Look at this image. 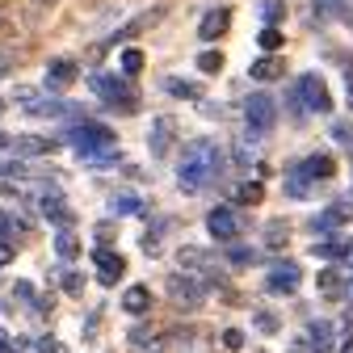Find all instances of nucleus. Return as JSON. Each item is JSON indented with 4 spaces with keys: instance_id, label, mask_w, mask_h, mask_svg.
Instances as JSON below:
<instances>
[{
    "instance_id": "1",
    "label": "nucleus",
    "mask_w": 353,
    "mask_h": 353,
    "mask_svg": "<svg viewBox=\"0 0 353 353\" xmlns=\"http://www.w3.org/2000/svg\"><path fill=\"white\" fill-rule=\"evenodd\" d=\"M219 176H223V148L214 139H190L181 152V164H176V181L185 190H206Z\"/></svg>"
},
{
    "instance_id": "2",
    "label": "nucleus",
    "mask_w": 353,
    "mask_h": 353,
    "mask_svg": "<svg viewBox=\"0 0 353 353\" xmlns=\"http://www.w3.org/2000/svg\"><path fill=\"white\" fill-rule=\"evenodd\" d=\"M63 139L80 156H105V152H114V130L105 122H76V126H68Z\"/></svg>"
},
{
    "instance_id": "3",
    "label": "nucleus",
    "mask_w": 353,
    "mask_h": 353,
    "mask_svg": "<svg viewBox=\"0 0 353 353\" xmlns=\"http://www.w3.org/2000/svg\"><path fill=\"white\" fill-rule=\"evenodd\" d=\"M13 101H17L26 114H38V118H63V114H72V105H68V101L51 97V88H30V84H17Z\"/></svg>"
},
{
    "instance_id": "4",
    "label": "nucleus",
    "mask_w": 353,
    "mask_h": 353,
    "mask_svg": "<svg viewBox=\"0 0 353 353\" xmlns=\"http://www.w3.org/2000/svg\"><path fill=\"white\" fill-rule=\"evenodd\" d=\"M168 299L176 303V307H202L206 303V290H210V282L206 278H198V274H168Z\"/></svg>"
},
{
    "instance_id": "5",
    "label": "nucleus",
    "mask_w": 353,
    "mask_h": 353,
    "mask_svg": "<svg viewBox=\"0 0 353 353\" xmlns=\"http://www.w3.org/2000/svg\"><path fill=\"white\" fill-rule=\"evenodd\" d=\"M294 101H299V114H328L332 110V97H328V88L320 76H299L294 80Z\"/></svg>"
},
{
    "instance_id": "6",
    "label": "nucleus",
    "mask_w": 353,
    "mask_h": 353,
    "mask_svg": "<svg viewBox=\"0 0 353 353\" xmlns=\"http://www.w3.org/2000/svg\"><path fill=\"white\" fill-rule=\"evenodd\" d=\"M244 122H248L252 135H270V130L278 126V101L270 93H252L244 101Z\"/></svg>"
},
{
    "instance_id": "7",
    "label": "nucleus",
    "mask_w": 353,
    "mask_h": 353,
    "mask_svg": "<svg viewBox=\"0 0 353 353\" xmlns=\"http://www.w3.org/2000/svg\"><path fill=\"white\" fill-rule=\"evenodd\" d=\"M93 93L105 101V105H114V110H135V88H130L126 80H118V76H93Z\"/></svg>"
},
{
    "instance_id": "8",
    "label": "nucleus",
    "mask_w": 353,
    "mask_h": 353,
    "mask_svg": "<svg viewBox=\"0 0 353 353\" xmlns=\"http://www.w3.org/2000/svg\"><path fill=\"white\" fill-rule=\"evenodd\" d=\"M206 232H210L219 244H232V240L244 232V223H240V214H236L232 206H214V210L206 214Z\"/></svg>"
},
{
    "instance_id": "9",
    "label": "nucleus",
    "mask_w": 353,
    "mask_h": 353,
    "mask_svg": "<svg viewBox=\"0 0 353 353\" xmlns=\"http://www.w3.org/2000/svg\"><path fill=\"white\" fill-rule=\"evenodd\" d=\"M265 282H270V290H299V282H303V270H299V265L294 261H274L270 265V278H265Z\"/></svg>"
},
{
    "instance_id": "10",
    "label": "nucleus",
    "mask_w": 353,
    "mask_h": 353,
    "mask_svg": "<svg viewBox=\"0 0 353 353\" xmlns=\"http://www.w3.org/2000/svg\"><path fill=\"white\" fill-rule=\"evenodd\" d=\"M172 135H176V118H172V114H160V118H152V135H148V148H152V156H164V152L172 148Z\"/></svg>"
},
{
    "instance_id": "11",
    "label": "nucleus",
    "mask_w": 353,
    "mask_h": 353,
    "mask_svg": "<svg viewBox=\"0 0 353 353\" xmlns=\"http://www.w3.org/2000/svg\"><path fill=\"white\" fill-rule=\"evenodd\" d=\"M176 265H181V270H190V274H198V278H214V256L210 252H202V248H181L176 252Z\"/></svg>"
},
{
    "instance_id": "12",
    "label": "nucleus",
    "mask_w": 353,
    "mask_h": 353,
    "mask_svg": "<svg viewBox=\"0 0 353 353\" xmlns=\"http://www.w3.org/2000/svg\"><path fill=\"white\" fill-rule=\"evenodd\" d=\"M93 261H97V278L105 282V286H114L118 278H122V270H126V261L118 256V252H110V248H93Z\"/></svg>"
},
{
    "instance_id": "13",
    "label": "nucleus",
    "mask_w": 353,
    "mask_h": 353,
    "mask_svg": "<svg viewBox=\"0 0 353 353\" xmlns=\"http://www.w3.org/2000/svg\"><path fill=\"white\" fill-rule=\"evenodd\" d=\"M349 219H353V206H349V202H332L328 210H320V214L312 219V228H320V232H332V228L349 223Z\"/></svg>"
},
{
    "instance_id": "14",
    "label": "nucleus",
    "mask_w": 353,
    "mask_h": 353,
    "mask_svg": "<svg viewBox=\"0 0 353 353\" xmlns=\"http://www.w3.org/2000/svg\"><path fill=\"white\" fill-rule=\"evenodd\" d=\"M9 148H13V156H47L59 143L55 139H38V135H17V139H9Z\"/></svg>"
},
{
    "instance_id": "15",
    "label": "nucleus",
    "mask_w": 353,
    "mask_h": 353,
    "mask_svg": "<svg viewBox=\"0 0 353 353\" xmlns=\"http://www.w3.org/2000/svg\"><path fill=\"white\" fill-rule=\"evenodd\" d=\"M72 80H76V63H72V59H51V63H47V88H51V93L68 88Z\"/></svg>"
},
{
    "instance_id": "16",
    "label": "nucleus",
    "mask_w": 353,
    "mask_h": 353,
    "mask_svg": "<svg viewBox=\"0 0 353 353\" xmlns=\"http://www.w3.org/2000/svg\"><path fill=\"white\" fill-rule=\"evenodd\" d=\"M228 26H232V13H228V9H210V13L202 17V26H198V38H202V42H214Z\"/></svg>"
},
{
    "instance_id": "17",
    "label": "nucleus",
    "mask_w": 353,
    "mask_h": 353,
    "mask_svg": "<svg viewBox=\"0 0 353 353\" xmlns=\"http://www.w3.org/2000/svg\"><path fill=\"white\" fill-rule=\"evenodd\" d=\"M299 168H303L307 176H312V181H328V176L336 172V160H332L328 152H316V156H307Z\"/></svg>"
},
{
    "instance_id": "18",
    "label": "nucleus",
    "mask_w": 353,
    "mask_h": 353,
    "mask_svg": "<svg viewBox=\"0 0 353 353\" xmlns=\"http://www.w3.org/2000/svg\"><path fill=\"white\" fill-rule=\"evenodd\" d=\"M248 76H252V80H278V76H282V59H278L274 51H265V59H256V63L248 68Z\"/></svg>"
},
{
    "instance_id": "19",
    "label": "nucleus",
    "mask_w": 353,
    "mask_h": 353,
    "mask_svg": "<svg viewBox=\"0 0 353 353\" xmlns=\"http://www.w3.org/2000/svg\"><path fill=\"white\" fill-rule=\"evenodd\" d=\"M122 307H126L130 316H143L148 307H152V290H148V286H130V290L122 294Z\"/></svg>"
},
{
    "instance_id": "20",
    "label": "nucleus",
    "mask_w": 353,
    "mask_h": 353,
    "mask_svg": "<svg viewBox=\"0 0 353 353\" xmlns=\"http://www.w3.org/2000/svg\"><path fill=\"white\" fill-rule=\"evenodd\" d=\"M312 185H316V181H312V176H307L299 164L286 172V194H290V198H307V194H312Z\"/></svg>"
},
{
    "instance_id": "21",
    "label": "nucleus",
    "mask_w": 353,
    "mask_h": 353,
    "mask_svg": "<svg viewBox=\"0 0 353 353\" xmlns=\"http://www.w3.org/2000/svg\"><path fill=\"white\" fill-rule=\"evenodd\" d=\"M307 345L320 349V353H328V349H332V324H328V320L312 324V332H307Z\"/></svg>"
},
{
    "instance_id": "22",
    "label": "nucleus",
    "mask_w": 353,
    "mask_h": 353,
    "mask_svg": "<svg viewBox=\"0 0 353 353\" xmlns=\"http://www.w3.org/2000/svg\"><path fill=\"white\" fill-rule=\"evenodd\" d=\"M21 232H26V219L0 210V240H13V236H21Z\"/></svg>"
},
{
    "instance_id": "23",
    "label": "nucleus",
    "mask_w": 353,
    "mask_h": 353,
    "mask_svg": "<svg viewBox=\"0 0 353 353\" xmlns=\"http://www.w3.org/2000/svg\"><path fill=\"white\" fill-rule=\"evenodd\" d=\"M122 76H139L143 72V51H135V47H130V51H122Z\"/></svg>"
},
{
    "instance_id": "24",
    "label": "nucleus",
    "mask_w": 353,
    "mask_h": 353,
    "mask_svg": "<svg viewBox=\"0 0 353 353\" xmlns=\"http://www.w3.org/2000/svg\"><path fill=\"white\" fill-rule=\"evenodd\" d=\"M256 139H261V135H252V130H248V135L236 143V164H240V168H248V160H252V152H256Z\"/></svg>"
},
{
    "instance_id": "25",
    "label": "nucleus",
    "mask_w": 353,
    "mask_h": 353,
    "mask_svg": "<svg viewBox=\"0 0 353 353\" xmlns=\"http://www.w3.org/2000/svg\"><path fill=\"white\" fill-rule=\"evenodd\" d=\"M55 252H59L63 261H72V256L80 252V240H76L72 232H59V236H55Z\"/></svg>"
},
{
    "instance_id": "26",
    "label": "nucleus",
    "mask_w": 353,
    "mask_h": 353,
    "mask_svg": "<svg viewBox=\"0 0 353 353\" xmlns=\"http://www.w3.org/2000/svg\"><path fill=\"white\" fill-rule=\"evenodd\" d=\"M312 9H316V17H341L345 13V0H312Z\"/></svg>"
},
{
    "instance_id": "27",
    "label": "nucleus",
    "mask_w": 353,
    "mask_h": 353,
    "mask_svg": "<svg viewBox=\"0 0 353 353\" xmlns=\"http://www.w3.org/2000/svg\"><path fill=\"white\" fill-rule=\"evenodd\" d=\"M282 244H286V223L274 219V223L265 228V248H282Z\"/></svg>"
},
{
    "instance_id": "28",
    "label": "nucleus",
    "mask_w": 353,
    "mask_h": 353,
    "mask_svg": "<svg viewBox=\"0 0 353 353\" xmlns=\"http://www.w3.org/2000/svg\"><path fill=\"white\" fill-rule=\"evenodd\" d=\"M164 88H168L172 97H202V93H198V84H190V80H176V76H172V80H164Z\"/></svg>"
},
{
    "instance_id": "29",
    "label": "nucleus",
    "mask_w": 353,
    "mask_h": 353,
    "mask_svg": "<svg viewBox=\"0 0 353 353\" xmlns=\"http://www.w3.org/2000/svg\"><path fill=\"white\" fill-rule=\"evenodd\" d=\"M110 210H114V214H139V198H135V194H118V198L110 202Z\"/></svg>"
},
{
    "instance_id": "30",
    "label": "nucleus",
    "mask_w": 353,
    "mask_h": 353,
    "mask_svg": "<svg viewBox=\"0 0 353 353\" xmlns=\"http://www.w3.org/2000/svg\"><path fill=\"white\" fill-rule=\"evenodd\" d=\"M282 47V30L278 26H265L261 30V51H278Z\"/></svg>"
},
{
    "instance_id": "31",
    "label": "nucleus",
    "mask_w": 353,
    "mask_h": 353,
    "mask_svg": "<svg viewBox=\"0 0 353 353\" xmlns=\"http://www.w3.org/2000/svg\"><path fill=\"white\" fill-rule=\"evenodd\" d=\"M198 68H202L206 76H214L219 68H223V55H219V51H202V55H198Z\"/></svg>"
},
{
    "instance_id": "32",
    "label": "nucleus",
    "mask_w": 353,
    "mask_h": 353,
    "mask_svg": "<svg viewBox=\"0 0 353 353\" xmlns=\"http://www.w3.org/2000/svg\"><path fill=\"white\" fill-rule=\"evenodd\" d=\"M320 290L324 294H336L341 290V270H320Z\"/></svg>"
},
{
    "instance_id": "33",
    "label": "nucleus",
    "mask_w": 353,
    "mask_h": 353,
    "mask_svg": "<svg viewBox=\"0 0 353 353\" xmlns=\"http://www.w3.org/2000/svg\"><path fill=\"white\" fill-rule=\"evenodd\" d=\"M332 135H336V143L353 148V122H332Z\"/></svg>"
},
{
    "instance_id": "34",
    "label": "nucleus",
    "mask_w": 353,
    "mask_h": 353,
    "mask_svg": "<svg viewBox=\"0 0 353 353\" xmlns=\"http://www.w3.org/2000/svg\"><path fill=\"white\" fill-rule=\"evenodd\" d=\"M63 290H68V294H80V290H84V278H80L76 270H68V274H63Z\"/></svg>"
},
{
    "instance_id": "35",
    "label": "nucleus",
    "mask_w": 353,
    "mask_h": 353,
    "mask_svg": "<svg viewBox=\"0 0 353 353\" xmlns=\"http://www.w3.org/2000/svg\"><path fill=\"white\" fill-rule=\"evenodd\" d=\"M240 202H261V185L256 181H248V185H240V194H236Z\"/></svg>"
},
{
    "instance_id": "36",
    "label": "nucleus",
    "mask_w": 353,
    "mask_h": 353,
    "mask_svg": "<svg viewBox=\"0 0 353 353\" xmlns=\"http://www.w3.org/2000/svg\"><path fill=\"white\" fill-rule=\"evenodd\" d=\"M278 13H282V5H278V0H265V5H261V17L270 21V26L278 21Z\"/></svg>"
},
{
    "instance_id": "37",
    "label": "nucleus",
    "mask_w": 353,
    "mask_h": 353,
    "mask_svg": "<svg viewBox=\"0 0 353 353\" xmlns=\"http://www.w3.org/2000/svg\"><path fill=\"white\" fill-rule=\"evenodd\" d=\"M232 261H236V265H252V261H256V248H236Z\"/></svg>"
},
{
    "instance_id": "38",
    "label": "nucleus",
    "mask_w": 353,
    "mask_h": 353,
    "mask_svg": "<svg viewBox=\"0 0 353 353\" xmlns=\"http://www.w3.org/2000/svg\"><path fill=\"white\" fill-rule=\"evenodd\" d=\"M223 345H228V349H240V345H244V332L228 328V332H223Z\"/></svg>"
},
{
    "instance_id": "39",
    "label": "nucleus",
    "mask_w": 353,
    "mask_h": 353,
    "mask_svg": "<svg viewBox=\"0 0 353 353\" xmlns=\"http://www.w3.org/2000/svg\"><path fill=\"white\" fill-rule=\"evenodd\" d=\"M17 256V248H13V240H0V265H9Z\"/></svg>"
},
{
    "instance_id": "40",
    "label": "nucleus",
    "mask_w": 353,
    "mask_h": 353,
    "mask_svg": "<svg viewBox=\"0 0 353 353\" xmlns=\"http://www.w3.org/2000/svg\"><path fill=\"white\" fill-rule=\"evenodd\" d=\"M256 328H261V332H274V328H278V320H274L270 312H261V316H256Z\"/></svg>"
},
{
    "instance_id": "41",
    "label": "nucleus",
    "mask_w": 353,
    "mask_h": 353,
    "mask_svg": "<svg viewBox=\"0 0 353 353\" xmlns=\"http://www.w3.org/2000/svg\"><path fill=\"white\" fill-rule=\"evenodd\" d=\"M38 353H68V349H63L59 341H42V345H38Z\"/></svg>"
},
{
    "instance_id": "42",
    "label": "nucleus",
    "mask_w": 353,
    "mask_h": 353,
    "mask_svg": "<svg viewBox=\"0 0 353 353\" xmlns=\"http://www.w3.org/2000/svg\"><path fill=\"white\" fill-rule=\"evenodd\" d=\"M9 21H13V9H9V5H0V30H5Z\"/></svg>"
},
{
    "instance_id": "43",
    "label": "nucleus",
    "mask_w": 353,
    "mask_h": 353,
    "mask_svg": "<svg viewBox=\"0 0 353 353\" xmlns=\"http://www.w3.org/2000/svg\"><path fill=\"white\" fill-rule=\"evenodd\" d=\"M0 353H17V345H13V341H9L5 332H0Z\"/></svg>"
},
{
    "instance_id": "44",
    "label": "nucleus",
    "mask_w": 353,
    "mask_h": 353,
    "mask_svg": "<svg viewBox=\"0 0 353 353\" xmlns=\"http://www.w3.org/2000/svg\"><path fill=\"white\" fill-rule=\"evenodd\" d=\"M30 5H38V9H51V5H55V0H30Z\"/></svg>"
},
{
    "instance_id": "45",
    "label": "nucleus",
    "mask_w": 353,
    "mask_h": 353,
    "mask_svg": "<svg viewBox=\"0 0 353 353\" xmlns=\"http://www.w3.org/2000/svg\"><path fill=\"white\" fill-rule=\"evenodd\" d=\"M349 105H353V72H349Z\"/></svg>"
},
{
    "instance_id": "46",
    "label": "nucleus",
    "mask_w": 353,
    "mask_h": 353,
    "mask_svg": "<svg viewBox=\"0 0 353 353\" xmlns=\"http://www.w3.org/2000/svg\"><path fill=\"white\" fill-rule=\"evenodd\" d=\"M345 353H353V341H349V345H345Z\"/></svg>"
},
{
    "instance_id": "47",
    "label": "nucleus",
    "mask_w": 353,
    "mask_h": 353,
    "mask_svg": "<svg viewBox=\"0 0 353 353\" xmlns=\"http://www.w3.org/2000/svg\"><path fill=\"white\" fill-rule=\"evenodd\" d=\"M0 114H5V101H0Z\"/></svg>"
}]
</instances>
